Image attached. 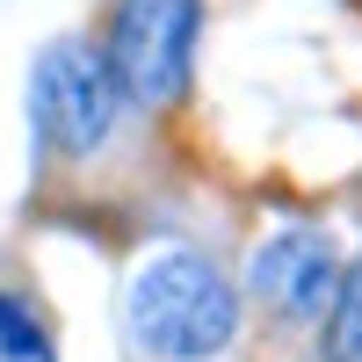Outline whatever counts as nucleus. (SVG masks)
<instances>
[{"label": "nucleus", "instance_id": "39448f33", "mask_svg": "<svg viewBox=\"0 0 362 362\" xmlns=\"http://www.w3.org/2000/svg\"><path fill=\"white\" fill-rule=\"evenodd\" d=\"M326 362H362V261L334 290V319H326Z\"/></svg>", "mask_w": 362, "mask_h": 362}, {"label": "nucleus", "instance_id": "7ed1b4c3", "mask_svg": "<svg viewBox=\"0 0 362 362\" xmlns=\"http://www.w3.org/2000/svg\"><path fill=\"white\" fill-rule=\"evenodd\" d=\"M196 0H124L109 29V73L138 109H167L189 87Z\"/></svg>", "mask_w": 362, "mask_h": 362}, {"label": "nucleus", "instance_id": "20e7f679", "mask_svg": "<svg viewBox=\"0 0 362 362\" xmlns=\"http://www.w3.org/2000/svg\"><path fill=\"white\" fill-rule=\"evenodd\" d=\"M334 290H341V254H334L326 232L297 225V232H276L254 254V297L283 319H305L319 305H334Z\"/></svg>", "mask_w": 362, "mask_h": 362}, {"label": "nucleus", "instance_id": "423d86ee", "mask_svg": "<svg viewBox=\"0 0 362 362\" xmlns=\"http://www.w3.org/2000/svg\"><path fill=\"white\" fill-rule=\"evenodd\" d=\"M0 355H15V362H51V341H44V326L29 319L15 297H0Z\"/></svg>", "mask_w": 362, "mask_h": 362}, {"label": "nucleus", "instance_id": "f03ea898", "mask_svg": "<svg viewBox=\"0 0 362 362\" xmlns=\"http://www.w3.org/2000/svg\"><path fill=\"white\" fill-rule=\"evenodd\" d=\"M116 102L124 87L109 73V51L58 37L37 58V80H29V109H37V131L58 145V153H95V145L116 131Z\"/></svg>", "mask_w": 362, "mask_h": 362}, {"label": "nucleus", "instance_id": "f257e3e1", "mask_svg": "<svg viewBox=\"0 0 362 362\" xmlns=\"http://www.w3.org/2000/svg\"><path fill=\"white\" fill-rule=\"evenodd\" d=\"M131 334L160 362H210L239 334V297L203 254H160L131 283Z\"/></svg>", "mask_w": 362, "mask_h": 362}]
</instances>
